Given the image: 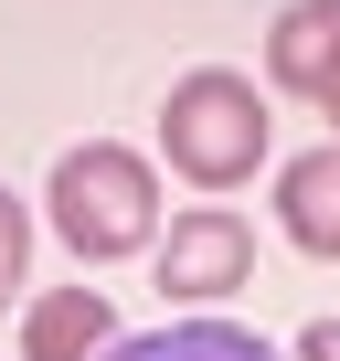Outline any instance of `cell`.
Masks as SVG:
<instances>
[{"label":"cell","mask_w":340,"mask_h":361,"mask_svg":"<svg viewBox=\"0 0 340 361\" xmlns=\"http://www.w3.org/2000/svg\"><path fill=\"white\" fill-rule=\"evenodd\" d=\"M96 361H277L255 329L234 319H181V329H138V340H107Z\"/></svg>","instance_id":"cell-7"},{"label":"cell","mask_w":340,"mask_h":361,"mask_svg":"<svg viewBox=\"0 0 340 361\" xmlns=\"http://www.w3.org/2000/svg\"><path fill=\"white\" fill-rule=\"evenodd\" d=\"M298 361H340V319H308L298 329Z\"/></svg>","instance_id":"cell-9"},{"label":"cell","mask_w":340,"mask_h":361,"mask_svg":"<svg viewBox=\"0 0 340 361\" xmlns=\"http://www.w3.org/2000/svg\"><path fill=\"white\" fill-rule=\"evenodd\" d=\"M22 266H32V213H22V192L0 180V298L22 287Z\"/></svg>","instance_id":"cell-8"},{"label":"cell","mask_w":340,"mask_h":361,"mask_svg":"<svg viewBox=\"0 0 340 361\" xmlns=\"http://www.w3.org/2000/svg\"><path fill=\"white\" fill-rule=\"evenodd\" d=\"M245 276H255V224L224 213V202H202V213H181L159 234V287L170 298H224Z\"/></svg>","instance_id":"cell-3"},{"label":"cell","mask_w":340,"mask_h":361,"mask_svg":"<svg viewBox=\"0 0 340 361\" xmlns=\"http://www.w3.org/2000/svg\"><path fill=\"white\" fill-rule=\"evenodd\" d=\"M43 202H54V234H64L85 266H117V255L159 245V180H149V159H138V149H117V138L64 149Z\"/></svg>","instance_id":"cell-1"},{"label":"cell","mask_w":340,"mask_h":361,"mask_svg":"<svg viewBox=\"0 0 340 361\" xmlns=\"http://www.w3.org/2000/svg\"><path fill=\"white\" fill-rule=\"evenodd\" d=\"M107 340H117L107 287H54V298L22 308V361H96Z\"/></svg>","instance_id":"cell-6"},{"label":"cell","mask_w":340,"mask_h":361,"mask_svg":"<svg viewBox=\"0 0 340 361\" xmlns=\"http://www.w3.org/2000/svg\"><path fill=\"white\" fill-rule=\"evenodd\" d=\"M277 224L298 255H340V149H298L277 170Z\"/></svg>","instance_id":"cell-4"},{"label":"cell","mask_w":340,"mask_h":361,"mask_svg":"<svg viewBox=\"0 0 340 361\" xmlns=\"http://www.w3.org/2000/svg\"><path fill=\"white\" fill-rule=\"evenodd\" d=\"M319 106H329V149H340V75H329V85H319Z\"/></svg>","instance_id":"cell-10"},{"label":"cell","mask_w":340,"mask_h":361,"mask_svg":"<svg viewBox=\"0 0 340 361\" xmlns=\"http://www.w3.org/2000/svg\"><path fill=\"white\" fill-rule=\"evenodd\" d=\"M266 75H277L287 96H319V85L340 75V0H287L277 32H266Z\"/></svg>","instance_id":"cell-5"},{"label":"cell","mask_w":340,"mask_h":361,"mask_svg":"<svg viewBox=\"0 0 340 361\" xmlns=\"http://www.w3.org/2000/svg\"><path fill=\"white\" fill-rule=\"evenodd\" d=\"M266 138H277L266 96H255L245 75H224V64L181 75V85H170V106H159V149H170V170L202 180V192H234V180H255Z\"/></svg>","instance_id":"cell-2"}]
</instances>
